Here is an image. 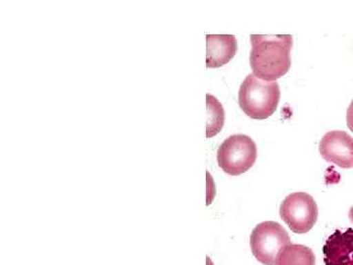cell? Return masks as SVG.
Instances as JSON below:
<instances>
[{"instance_id":"1","label":"cell","mask_w":353,"mask_h":265,"mask_svg":"<svg viewBox=\"0 0 353 265\" xmlns=\"http://www.w3.org/2000/svg\"><path fill=\"white\" fill-rule=\"evenodd\" d=\"M250 67L253 75L266 82H276L289 72L292 66L290 50L292 35H252Z\"/></svg>"},{"instance_id":"2","label":"cell","mask_w":353,"mask_h":265,"mask_svg":"<svg viewBox=\"0 0 353 265\" xmlns=\"http://www.w3.org/2000/svg\"><path fill=\"white\" fill-rule=\"evenodd\" d=\"M280 97L277 82H266L250 74L241 85L239 104L248 117L263 120L277 110Z\"/></svg>"},{"instance_id":"3","label":"cell","mask_w":353,"mask_h":265,"mask_svg":"<svg viewBox=\"0 0 353 265\" xmlns=\"http://www.w3.org/2000/svg\"><path fill=\"white\" fill-rule=\"evenodd\" d=\"M257 158L254 141L245 135H233L218 148L217 161L220 168L231 176H239L250 170Z\"/></svg>"},{"instance_id":"4","label":"cell","mask_w":353,"mask_h":265,"mask_svg":"<svg viewBox=\"0 0 353 265\" xmlns=\"http://www.w3.org/2000/svg\"><path fill=\"white\" fill-rule=\"evenodd\" d=\"M290 244L292 241L285 228L274 221L260 223L250 236L253 255L264 265H276L279 253Z\"/></svg>"},{"instance_id":"5","label":"cell","mask_w":353,"mask_h":265,"mask_svg":"<svg viewBox=\"0 0 353 265\" xmlns=\"http://www.w3.org/2000/svg\"><path fill=\"white\" fill-rule=\"evenodd\" d=\"M317 204L306 193H294L285 197L280 208V215L294 233L305 234L317 222Z\"/></svg>"},{"instance_id":"6","label":"cell","mask_w":353,"mask_h":265,"mask_svg":"<svg viewBox=\"0 0 353 265\" xmlns=\"http://www.w3.org/2000/svg\"><path fill=\"white\" fill-rule=\"evenodd\" d=\"M319 150L326 161L341 168H353V138L347 132H327L320 141Z\"/></svg>"},{"instance_id":"7","label":"cell","mask_w":353,"mask_h":265,"mask_svg":"<svg viewBox=\"0 0 353 265\" xmlns=\"http://www.w3.org/2000/svg\"><path fill=\"white\" fill-rule=\"evenodd\" d=\"M325 265H353V229L336 230L323 246Z\"/></svg>"},{"instance_id":"8","label":"cell","mask_w":353,"mask_h":265,"mask_svg":"<svg viewBox=\"0 0 353 265\" xmlns=\"http://www.w3.org/2000/svg\"><path fill=\"white\" fill-rule=\"evenodd\" d=\"M206 67L220 68L229 63L238 51V41L233 35H206Z\"/></svg>"},{"instance_id":"9","label":"cell","mask_w":353,"mask_h":265,"mask_svg":"<svg viewBox=\"0 0 353 265\" xmlns=\"http://www.w3.org/2000/svg\"><path fill=\"white\" fill-rule=\"evenodd\" d=\"M314 253L308 246L290 244L285 246L276 259V265H315Z\"/></svg>"},{"instance_id":"10","label":"cell","mask_w":353,"mask_h":265,"mask_svg":"<svg viewBox=\"0 0 353 265\" xmlns=\"http://www.w3.org/2000/svg\"><path fill=\"white\" fill-rule=\"evenodd\" d=\"M208 99V129H206V137L212 138L219 134L223 129L225 122V111L222 104L217 101L213 95H206Z\"/></svg>"},{"instance_id":"11","label":"cell","mask_w":353,"mask_h":265,"mask_svg":"<svg viewBox=\"0 0 353 265\" xmlns=\"http://www.w3.org/2000/svg\"><path fill=\"white\" fill-rule=\"evenodd\" d=\"M347 127L353 132V101L350 104L347 112Z\"/></svg>"},{"instance_id":"12","label":"cell","mask_w":353,"mask_h":265,"mask_svg":"<svg viewBox=\"0 0 353 265\" xmlns=\"http://www.w3.org/2000/svg\"><path fill=\"white\" fill-rule=\"evenodd\" d=\"M348 217H350V222L353 223V206L350 208V215H348Z\"/></svg>"}]
</instances>
